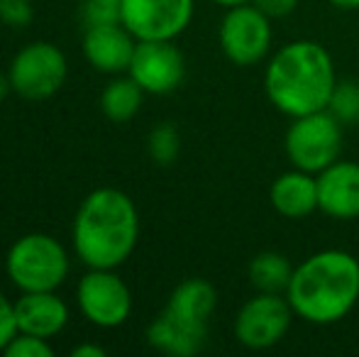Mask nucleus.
<instances>
[{
    "mask_svg": "<svg viewBox=\"0 0 359 357\" xmlns=\"http://www.w3.org/2000/svg\"><path fill=\"white\" fill-rule=\"evenodd\" d=\"M217 306V291L208 279H186L171 291L169 301H166L164 311L171 314L174 318L184 321V323L198 325V328H208L210 316H213Z\"/></svg>",
    "mask_w": 359,
    "mask_h": 357,
    "instance_id": "dca6fc26",
    "label": "nucleus"
},
{
    "mask_svg": "<svg viewBox=\"0 0 359 357\" xmlns=\"http://www.w3.org/2000/svg\"><path fill=\"white\" fill-rule=\"evenodd\" d=\"M140 215L133 198L118 189H98L81 203L74 220V245L90 269H115L133 255Z\"/></svg>",
    "mask_w": 359,
    "mask_h": 357,
    "instance_id": "7ed1b4c3",
    "label": "nucleus"
},
{
    "mask_svg": "<svg viewBox=\"0 0 359 357\" xmlns=\"http://www.w3.org/2000/svg\"><path fill=\"white\" fill-rule=\"evenodd\" d=\"M120 15H123V0H83V10H81L86 27L123 22Z\"/></svg>",
    "mask_w": 359,
    "mask_h": 357,
    "instance_id": "4be33fe9",
    "label": "nucleus"
},
{
    "mask_svg": "<svg viewBox=\"0 0 359 357\" xmlns=\"http://www.w3.org/2000/svg\"><path fill=\"white\" fill-rule=\"evenodd\" d=\"M194 18V0H123L125 27L135 39H176Z\"/></svg>",
    "mask_w": 359,
    "mask_h": 357,
    "instance_id": "9b49d317",
    "label": "nucleus"
},
{
    "mask_svg": "<svg viewBox=\"0 0 359 357\" xmlns=\"http://www.w3.org/2000/svg\"><path fill=\"white\" fill-rule=\"evenodd\" d=\"M32 15L29 0H0V20L10 27H25L32 22Z\"/></svg>",
    "mask_w": 359,
    "mask_h": 357,
    "instance_id": "b1692460",
    "label": "nucleus"
},
{
    "mask_svg": "<svg viewBox=\"0 0 359 357\" xmlns=\"http://www.w3.org/2000/svg\"><path fill=\"white\" fill-rule=\"evenodd\" d=\"M181 152V135L171 123H161L149 135V154L156 164L169 167L176 162Z\"/></svg>",
    "mask_w": 359,
    "mask_h": 357,
    "instance_id": "412c9836",
    "label": "nucleus"
},
{
    "mask_svg": "<svg viewBox=\"0 0 359 357\" xmlns=\"http://www.w3.org/2000/svg\"><path fill=\"white\" fill-rule=\"evenodd\" d=\"M147 340L159 353L174 357H191L203 350L205 340H208V328H196V325L176 321L174 316L161 311L147 328Z\"/></svg>",
    "mask_w": 359,
    "mask_h": 357,
    "instance_id": "f3484780",
    "label": "nucleus"
},
{
    "mask_svg": "<svg viewBox=\"0 0 359 357\" xmlns=\"http://www.w3.org/2000/svg\"><path fill=\"white\" fill-rule=\"evenodd\" d=\"M79 306L90 323L100 328H118L130 318L133 294L110 269H93L79 284Z\"/></svg>",
    "mask_w": 359,
    "mask_h": 357,
    "instance_id": "9d476101",
    "label": "nucleus"
},
{
    "mask_svg": "<svg viewBox=\"0 0 359 357\" xmlns=\"http://www.w3.org/2000/svg\"><path fill=\"white\" fill-rule=\"evenodd\" d=\"M318 177V210L335 220L359 218V164L332 162Z\"/></svg>",
    "mask_w": 359,
    "mask_h": 357,
    "instance_id": "f8f14e48",
    "label": "nucleus"
},
{
    "mask_svg": "<svg viewBox=\"0 0 359 357\" xmlns=\"http://www.w3.org/2000/svg\"><path fill=\"white\" fill-rule=\"evenodd\" d=\"M5 269L13 284L22 291H54L69 271L67 250L44 233H32L15 240Z\"/></svg>",
    "mask_w": 359,
    "mask_h": 357,
    "instance_id": "20e7f679",
    "label": "nucleus"
},
{
    "mask_svg": "<svg viewBox=\"0 0 359 357\" xmlns=\"http://www.w3.org/2000/svg\"><path fill=\"white\" fill-rule=\"evenodd\" d=\"M271 208L288 220L308 218L318 210V177L293 167L291 172L274 179L269 189Z\"/></svg>",
    "mask_w": 359,
    "mask_h": 357,
    "instance_id": "2eb2a0df",
    "label": "nucleus"
},
{
    "mask_svg": "<svg viewBox=\"0 0 359 357\" xmlns=\"http://www.w3.org/2000/svg\"><path fill=\"white\" fill-rule=\"evenodd\" d=\"M128 72L144 93L164 95L181 86L186 62L174 39H137Z\"/></svg>",
    "mask_w": 359,
    "mask_h": 357,
    "instance_id": "1a4fd4ad",
    "label": "nucleus"
},
{
    "mask_svg": "<svg viewBox=\"0 0 359 357\" xmlns=\"http://www.w3.org/2000/svg\"><path fill=\"white\" fill-rule=\"evenodd\" d=\"M18 318H15V304H10L3 294H0V353L8 348L10 340L18 335Z\"/></svg>",
    "mask_w": 359,
    "mask_h": 357,
    "instance_id": "393cba45",
    "label": "nucleus"
},
{
    "mask_svg": "<svg viewBox=\"0 0 359 357\" xmlns=\"http://www.w3.org/2000/svg\"><path fill=\"white\" fill-rule=\"evenodd\" d=\"M327 110L340 120L342 125L359 123V83L357 81H337L330 95Z\"/></svg>",
    "mask_w": 359,
    "mask_h": 357,
    "instance_id": "aec40b11",
    "label": "nucleus"
},
{
    "mask_svg": "<svg viewBox=\"0 0 359 357\" xmlns=\"http://www.w3.org/2000/svg\"><path fill=\"white\" fill-rule=\"evenodd\" d=\"M13 90L27 100H44L62 88L67 79V59L49 42H34L20 49L10 64Z\"/></svg>",
    "mask_w": 359,
    "mask_h": 357,
    "instance_id": "6e6552de",
    "label": "nucleus"
},
{
    "mask_svg": "<svg viewBox=\"0 0 359 357\" xmlns=\"http://www.w3.org/2000/svg\"><path fill=\"white\" fill-rule=\"evenodd\" d=\"M286 299L293 314L306 323H337L359 301V260L345 250L311 255L293 267Z\"/></svg>",
    "mask_w": 359,
    "mask_h": 357,
    "instance_id": "f03ea898",
    "label": "nucleus"
},
{
    "mask_svg": "<svg viewBox=\"0 0 359 357\" xmlns=\"http://www.w3.org/2000/svg\"><path fill=\"white\" fill-rule=\"evenodd\" d=\"M15 318L20 333L54 338L67 325L69 309L54 291H25L15 301Z\"/></svg>",
    "mask_w": 359,
    "mask_h": 357,
    "instance_id": "4468645a",
    "label": "nucleus"
},
{
    "mask_svg": "<svg viewBox=\"0 0 359 357\" xmlns=\"http://www.w3.org/2000/svg\"><path fill=\"white\" fill-rule=\"evenodd\" d=\"M337 83L335 62L320 42L296 39L269 59L264 90L279 113L288 118L325 110Z\"/></svg>",
    "mask_w": 359,
    "mask_h": 357,
    "instance_id": "f257e3e1",
    "label": "nucleus"
},
{
    "mask_svg": "<svg viewBox=\"0 0 359 357\" xmlns=\"http://www.w3.org/2000/svg\"><path fill=\"white\" fill-rule=\"evenodd\" d=\"M250 3L257 5V8L271 20L286 18V15H291L293 10L298 8V0H250Z\"/></svg>",
    "mask_w": 359,
    "mask_h": 357,
    "instance_id": "a878e982",
    "label": "nucleus"
},
{
    "mask_svg": "<svg viewBox=\"0 0 359 357\" xmlns=\"http://www.w3.org/2000/svg\"><path fill=\"white\" fill-rule=\"evenodd\" d=\"M142 86L133 76L115 79L100 95V108H103L105 118H110L113 123H125L137 115L140 105H142Z\"/></svg>",
    "mask_w": 359,
    "mask_h": 357,
    "instance_id": "6ab92c4d",
    "label": "nucleus"
},
{
    "mask_svg": "<svg viewBox=\"0 0 359 357\" xmlns=\"http://www.w3.org/2000/svg\"><path fill=\"white\" fill-rule=\"evenodd\" d=\"M342 128L345 125L327 108L293 118L284 140L288 162L303 172L320 174L340 159Z\"/></svg>",
    "mask_w": 359,
    "mask_h": 357,
    "instance_id": "39448f33",
    "label": "nucleus"
},
{
    "mask_svg": "<svg viewBox=\"0 0 359 357\" xmlns=\"http://www.w3.org/2000/svg\"><path fill=\"white\" fill-rule=\"evenodd\" d=\"M8 357H52L54 350L47 343V338H39V335L29 333H18L8 343V348L3 350Z\"/></svg>",
    "mask_w": 359,
    "mask_h": 357,
    "instance_id": "5701e85b",
    "label": "nucleus"
},
{
    "mask_svg": "<svg viewBox=\"0 0 359 357\" xmlns=\"http://www.w3.org/2000/svg\"><path fill=\"white\" fill-rule=\"evenodd\" d=\"M10 88H13V83H10V76H3V74H0V103L8 98Z\"/></svg>",
    "mask_w": 359,
    "mask_h": 357,
    "instance_id": "c85d7f7f",
    "label": "nucleus"
},
{
    "mask_svg": "<svg viewBox=\"0 0 359 357\" xmlns=\"http://www.w3.org/2000/svg\"><path fill=\"white\" fill-rule=\"evenodd\" d=\"M293 309L286 294L257 291L240 306L235 316V338L250 350H269L286 338L293 321Z\"/></svg>",
    "mask_w": 359,
    "mask_h": 357,
    "instance_id": "423d86ee",
    "label": "nucleus"
},
{
    "mask_svg": "<svg viewBox=\"0 0 359 357\" xmlns=\"http://www.w3.org/2000/svg\"><path fill=\"white\" fill-rule=\"evenodd\" d=\"M72 357H105V350L88 343V345H81V348H74Z\"/></svg>",
    "mask_w": 359,
    "mask_h": 357,
    "instance_id": "bb28decb",
    "label": "nucleus"
},
{
    "mask_svg": "<svg viewBox=\"0 0 359 357\" xmlns=\"http://www.w3.org/2000/svg\"><path fill=\"white\" fill-rule=\"evenodd\" d=\"M337 10H359V0H327Z\"/></svg>",
    "mask_w": 359,
    "mask_h": 357,
    "instance_id": "cd10ccee",
    "label": "nucleus"
},
{
    "mask_svg": "<svg viewBox=\"0 0 359 357\" xmlns=\"http://www.w3.org/2000/svg\"><path fill=\"white\" fill-rule=\"evenodd\" d=\"M293 267L286 255L281 252H259L250 262V284L264 294H286L291 284Z\"/></svg>",
    "mask_w": 359,
    "mask_h": 357,
    "instance_id": "a211bd4d",
    "label": "nucleus"
},
{
    "mask_svg": "<svg viewBox=\"0 0 359 357\" xmlns=\"http://www.w3.org/2000/svg\"><path fill=\"white\" fill-rule=\"evenodd\" d=\"M135 47H137V42L123 22L86 27L83 54L95 69L105 74H118L130 69Z\"/></svg>",
    "mask_w": 359,
    "mask_h": 357,
    "instance_id": "ddd939ff",
    "label": "nucleus"
},
{
    "mask_svg": "<svg viewBox=\"0 0 359 357\" xmlns=\"http://www.w3.org/2000/svg\"><path fill=\"white\" fill-rule=\"evenodd\" d=\"M215 5H222V8H235V5H242V3H250V0H210Z\"/></svg>",
    "mask_w": 359,
    "mask_h": 357,
    "instance_id": "c756f323",
    "label": "nucleus"
},
{
    "mask_svg": "<svg viewBox=\"0 0 359 357\" xmlns=\"http://www.w3.org/2000/svg\"><path fill=\"white\" fill-rule=\"evenodd\" d=\"M222 54L237 67H255L264 62L271 49V18H266L257 5L242 3L227 8L220 22Z\"/></svg>",
    "mask_w": 359,
    "mask_h": 357,
    "instance_id": "0eeeda50",
    "label": "nucleus"
}]
</instances>
